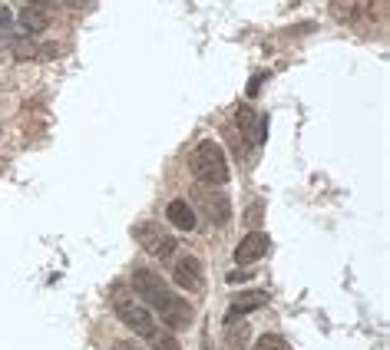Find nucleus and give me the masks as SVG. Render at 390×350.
I'll list each match as a JSON object with an SVG mask.
<instances>
[{
    "instance_id": "nucleus-1",
    "label": "nucleus",
    "mask_w": 390,
    "mask_h": 350,
    "mask_svg": "<svg viewBox=\"0 0 390 350\" xmlns=\"http://www.w3.org/2000/svg\"><path fill=\"white\" fill-rule=\"evenodd\" d=\"M133 291L143 297L146 307H156L162 324L172 327V331H179V327H189L192 324V307L182 301L179 294L172 291L156 271H149V268H136L133 271Z\"/></svg>"
},
{
    "instance_id": "nucleus-2",
    "label": "nucleus",
    "mask_w": 390,
    "mask_h": 350,
    "mask_svg": "<svg viewBox=\"0 0 390 350\" xmlns=\"http://www.w3.org/2000/svg\"><path fill=\"white\" fill-rule=\"evenodd\" d=\"M189 169L192 175L209 185V189H219L229 182V159H225V149H222L215 139H202L189 155Z\"/></svg>"
},
{
    "instance_id": "nucleus-3",
    "label": "nucleus",
    "mask_w": 390,
    "mask_h": 350,
    "mask_svg": "<svg viewBox=\"0 0 390 350\" xmlns=\"http://www.w3.org/2000/svg\"><path fill=\"white\" fill-rule=\"evenodd\" d=\"M113 297H116V314H119V321H123L129 331L139 334V337H153V334H156V321H153V314H149V307H146L143 301L126 297L119 288L113 291Z\"/></svg>"
},
{
    "instance_id": "nucleus-4",
    "label": "nucleus",
    "mask_w": 390,
    "mask_h": 350,
    "mask_svg": "<svg viewBox=\"0 0 390 350\" xmlns=\"http://www.w3.org/2000/svg\"><path fill=\"white\" fill-rule=\"evenodd\" d=\"M133 235H136V245L143 248L146 255L162 258V261H169V258L175 255V248H179V241H175L162 225H156V222H143Z\"/></svg>"
},
{
    "instance_id": "nucleus-5",
    "label": "nucleus",
    "mask_w": 390,
    "mask_h": 350,
    "mask_svg": "<svg viewBox=\"0 0 390 350\" xmlns=\"http://www.w3.org/2000/svg\"><path fill=\"white\" fill-rule=\"evenodd\" d=\"M172 281H175V288L179 291H189V294H199L202 288H205V275H202V261L199 258H179L175 261V268H172Z\"/></svg>"
},
{
    "instance_id": "nucleus-6",
    "label": "nucleus",
    "mask_w": 390,
    "mask_h": 350,
    "mask_svg": "<svg viewBox=\"0 0 390 350\" xmlns=\"http://www.w3.org/2000/svg\"><path fill=\"white\" fill-rule=\"evenodd\" d=\"M235 126L248 136V139L255 142V146H261V142L268 139V119L265 116H258L251 106H238L235 109Z\"/></svg>"
},
{
    "instance_id": "nucleus-7",
    "label": "nucleus",
    "mask_w": 390,
    "mask_h": 350,
    "mask_svg": "<svg viewBox=\"0 0 390 350\" xmlns=\"http://www.w3.org/2000/svg\"><path fill=\"white\" fill-rule=\"evenodd\" d=\"M268 248H271V241H268L265 231H248L235 248V261L238 265H255L258 258L268 255Z\"/></svg>"
},
{
    "instance_id": "nucleus-8",
    "label": "nucleus",
    "mask_w": 390,
    "mask_h": 350,
    "mask_svg": "<svg viewBox=\"0 0 390 350\" xmlns=\"http://www.w3.org/2000/svg\"><path fill=\"white\" fill-rule=\"evenodd\" d=\"M199 205H202V212H205V215L212 218V222H229V215H232V205H229V199H225V195H222V192H215V189H209V185H205V189L199 192Z\"/></svg>"
},
{
    "instance_id": "nucleus-9",
    "label": "nucleus",
    "mask_w": 390,
    "mask_h": 350,
    "mask_svg": "<svg viewBox=\"0 0 390 350\" xmlns=\"http://www.w3.org/2000/svg\"><path fill=\"white\" fill-rule=\"evenodd\" d=\"M258 307H268V291H238L232 294L229 301V321L242 317L248 311H258Z\"/></svg>"
},
{
    "instance_id": "nucleus-10",
    "label": "nucleus",
    "mask_w": 390,
    "mask_h": 350,
    "mask_svg": "<svg viewBox=\"0 0 390 350\" xmlns=\"http://www.w3.org/2000/svg\"><path fill=\"white\" fill-rule=\"evenodd\" d=\"M166 218L172 222V228H179V231H192L195 228V212L185 199H172L169 209H166Z\"/></svg>"
},
{
    "instance_id": "nucleus-11",
    "label": "nucleus",
    "mask_w": 390,
    "mask_h": 350,
    "mask_svg": "<svg viewBox=\"0 0 390 350\" xmlns=\"http://www.w3.org/2000/svg\"><path fill=\"white\" fill-rule=\"evenodd\" d=\"M364 10V0H331V7H327V13H331L334 23H357V17H361Z\"/></svg>"
},
{
    "instance_id": "nucleus-12",
    "label": "nucleus",
    "mask_w": 390,
    "mask_h": 350,
    "mask_svg": "<svg viewBox=\"0 0 390 350\" xmlns=\"http://www.w3.org/2000/svg\"><path fill=\"white\" fill-rule=\"evenodd\" d=\"M20 27L27 30L30 37H33V33H43V30H50V17H47V10L27 7V10H23V13H20Z\"/></svg>"
},
{
    "instance_id": "nucleus-13",
    "label": "nucleus",
    "mask_w": 390,
    "mask_h": 350,
    "mask_svg": "<svg viewBox=\"0 0 390 350\" xmlns=\"http://www.w3.org/2000/svg\"><path fill=\"white\" fill-rule=\"evenodd\" d=\"M248 324H242V327H232L229 324V331H225V347L229 350H245L248 347Z\"/></svg>"
},
{
    "instance_id": "nucleus-14",
    "label": "nucleus",
    "mask_w": 390,
    "mask_h": 350,
    "mask_svg": "<svg viewBox=\"0 0 390 350\" xmlns=\"http://www.w3.org/2000/svg\"><path fill=\"white\" fill-rule=\"evenodd\" d=\"M13 57L20 60V63H23V60H33V57H40V47L37 43H33V40H17V43H13Z\"/></svg>"
},
{
    "instance_id": "nucleus-15",
    "label": "nucleus",
    "mask_w": 390,
    "mask_h": 350,
    "mask_svg": "<svg viewBox=\"0 0 390 350\" xmlns=\"http://www.w3.org/2000/svg\"><path fill=\"white\" fill-rule=\"evenodd\" d=\"M255 350H291V347H288V341L285 337H278V334H261Z\"/></svg>"
},
{
    "instance_id": "nucleus-16",
    "label": "nucleus",
    "mask_w": 390,
    "mask_h": 350,
    "mask_svg": "<svg viewBox=\"0 0 390 350\" xmlns=\"http://www.w3.org/2000/svg\"><path fill=\"white\" fill-rule=\"evenodd\" d=\"M149 341H153V350H182L179 341H175L172 334H159V331H156Z\"/></svg>"
},
{
    "instance_id": "nucleus-17",
    "label": "nucleus",
    "mask_w": 390,
    "mask_h": 350,
    "mask_svg": "<svg viewBox=\"0 0 390 350\" xmlns=\"http://www.w3.org/2000/svg\"><path fill=\"white\" fill-rule=\"evenodd\" d=\"M17 33H10V30H0V50H10L13 43H17Z\"/></svg>"
},
{
    "instance_id": "nucleus-18",
    "label": "nucleus",
    "mask_w": 390,
    "mask_h": 350,
    "mask_svg": "<svg viewBox=\"0 0 390 350\" xmlns=\"http://www.w3.org/2000/svg\"><path fill=\"white\" fill-rule=\"evenodd\" d=\"M67 7H73V10H93V4L96 0H63Z\"/></svg>"
},
{
    "instance_id": "nucleus-19",
    "label": "nucleus",
    "mask_w": 390,
    "mask_h": 350,
    "mask_svg": "<svg viewBox=\"0 0 390 350\" xmlns=\"http://www.w3.org/2000/svg\"><path fill=\"white\" fill-rule=\"evenodd\" d=\"M10 23H13V13H10V7H0V30H7Z\"/></svg>"
},
{
    "instance_id": "nucleus-20",
    "label": "nucleus",
    "mask_w": 390,
    "mask_h": 350,
    "mask_svg": "<svg viewBox=\"0 0 390 350\" xmlns=\"http://www.w3.org/2000/svg\"><path fill=\"white\" fill-rule=\"evenodd\" d=\"M242 281H248V271H232L229 275V284H242Z\"/></svg>"
},
{
    "instance_id": "nucleus-21",
    "label": "nucleus",
    "mask_w": 390,
    "mask_h": 350,
    "mask_svg": "<svg viewBox=\"0 0 390 350\" xmlns=\"http://www.w3.org/2000/svg\"><path fill=\"white\" fill-rule=\"evenodd\" d=\"M261 80H265V73H261V76H255V80L248 83V96H255V93H258V86H261Z\"/></svg>"
},
{
    "instance_id": "nucleus-22",
    "label": "nucleus",
    "mask_w": 390,
    "mask_h": 350,
    "mask_svg": "<svg viewBox=\"0 0 390 350\" xmlns=\"http://www.w3.org/2000/svg\"><path fill=\"white\" fill-rule=\"evenodd\" d=\"M116 350H143V347H136V341H119Z\"/></svg>"
}]
</instances>
